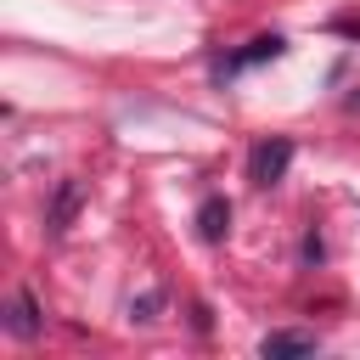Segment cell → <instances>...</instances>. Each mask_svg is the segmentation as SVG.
<instances>
[{
    "label": "cell",
    "instance_id": "6da1fadb",
    "mask_svg": "<svg viewBox=\"0 0 360 360\" xmlns=\"http://www.w3.org/2000/svg\"><path fill=\"white\" fill-rule=\"evenodd\" d=\"M287 169H292V141H287V135L253 141V152H248V180H253L259 191H264V186H281Z\"/></svg>",
    "mask_w": 360,
    "mask_h": 360
},
{
    "label": "cell",
    "instance_id": "7a4b0ae2",
    "mask_svg": "<svg viewBox=\"0 0 360 360\" xmlns=\"http://www.w3.org/2000/svg\"><path fill=\"white\" fill-rule=\"evenodd\" d=\"M281 51H287V39H281V34H259V39H248L242 51H231V56H219V62H214V79H236L242 68H259V62H276Z\"/></svg>",
    "mask_w": 360,
    "mask_h": 360
},
{
    "label": "cell",
    "instance_id": "3957f363",
    "mask_svg": "<svg viewBox=\"0 0 360 360\" xmlns=\"http://www.w3.org/2000/svg\"><path fill=\"white\" fill-rule=\"evenodd\" d=\"M79 202H84V186H79V180H62V186H56V197H51V214H45V231H51V236H62V231L73 225V214H79Z\"/></svg>",
    "mask_w": 360,
    "mask_h": 360
},
{
    "label": "cell",
    "instance_id": "277c9868",
    "mask_svg": "<svg viewBox=\"0 0 360 360\" xmlns=\"http://www.w3.org/2000/svg\"><path fill=\"white\" fill-rule=\"evenodd\" d=\"M197 236L202 242H225L231 236V202L225 197H202L197 202Z\"/></svg>",
    "mask_w": 360,
    "mask_h": 360
},
{
    "label": "cell",
    "instance_id": "5b68a950",
    "mask_svg": "<svg viewBox=\"0 0 360 360\" xmlns=\"http://www.w3.org/2000/svg\"><path fill=\"white\" fill-rule=\"evenodd\" d=\"M39 304H34V292H11V304H6V332L11 338H39Z\"/></svg>",
    "mask_w": 360,
    "mask_h": 360
},
{
    "label": "cell",
    "instance_id": "8992f818",
    "mask_svg": "<svg viewBox=\"0 0 360 360\" xmlns=\"http://www.w3.org/2000/svg\"><path fill=\"white\" fill-rule=\"evenodd\" d=\"M259 354H264V360H298V354H315V332H264Z\"/></svg>",
    "mask_w": 360,
    "mask_h": 360
},
{
    "label": "cell",
    "instance_id": "52a82bcc",
    "mask_svg": "<svg viewBox=\"0 0 360 360\" xmlns=\"http://www.w3.org/2000/svg\"><path fill=\"white\" fill-rule=\"evenodd\" d=\"M158 309H163V292H141V298H129V315H135V321H158Z\"/></svg>",
    "mask_w": 360,
    "mask_h": 360
},
{
    "label": "cell",
    "instance_id": "ba28073f",
    "mask_svg": "<svg viewBox=\"0 0 360 360\" xmlns=\"http://www.w3.org/2000/svg\"><path fill=\"white\" fill-rule=\"evenodd\" d=\"M321 259H326V242L309 231V236H304V264H321Z\"/></svg>",
    "mask_w": 360,
    "mask_h": 360
},
{
    "label": "cell",
    "instance_id": "9c48e42d",
    "mask_svg": "<svg viewBox=\"0 0 360 360\" xmlns=\"http://www.w3.org/2000/svg\"><path fill=\"white\" fill-rule=\"evenodd\" d=\"M338 34H349V39H360V22H338Z\"/></svg>",
    "mask_w": 360,
    "mask_h": 360
},
{
    "label": "cell",
    "instance_id": "30bf717a",
    "mask_svg": "<svg viewBox=\"0 0 360 360\" xmlns=\"http://www.w3.org/2000/svg\"><path fill=\"white\" fill-rule=\"evenodd\" d=\"M343 107H349V112H360V90H354V96H343Z\"/></svg>",
    "mask_w": 360,
    "mask_h": 360
}]
</instances>
